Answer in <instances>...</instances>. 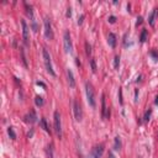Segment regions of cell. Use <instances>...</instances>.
I'll return each instance as SVG.
<instances>
[{"label": "cell", "mask_w": 158, "mask_h": 158, "mask_svg": "<svg viewBox=\"0 0 158 158\" xmlns=\"http://www.w3.org/2000/svg\"><path fill=\"white\" fill-rule=\"evenodd\" d=\"M85 94H87V100H88V104L90 105L92 107H95L96 106V101H95V92H94V88L93 85L89 83L85 84Z\"/></svg>", "instance_id": "1"}, {"label": "cell", "mask_w": 158, "mask_h": 158, "mask_svg": "<svg viewBox=\"0 0 158 158\" xmlns=\"http://www.w3.org/2000/svg\"><path fill=\"white\" fill-rule=\"evenodd\" d=\"M42 56H43V62H45V67L47 72L53 77H56V73L53 70V67H52V62H51V56L49 53L47 52V49H42Z\"/></svg>", "instance_id": "2"}, {"label": "cell", "mask_w": 158, "mask_h": 158, "mask_svg": "<svg viewBox=\"0 0 158 158\" xmlns=\"http://www.w3.org/2000/svg\"><path fill=\"white\" fill-rule=\"evenodd\" d=\"M53 126H55L57 136L62 137V122H61V115L58 111H55V114H53Z\"/></svg>", "instance_id": "3"}, {"label": "cell", "mask_w": 158, "mask_h": 158, "mask_svg": "<svg viewBox=\"0 0 158 158\" xmlns=\"http://www.w3.org/2000/svg\"><path fill=\"white\" fill-rule=\"evenodd\" d=\"M63 46H64L66 53H72V51H73V43H72L70 34L68 31H66L63 35Z\"/></svg>", "instance_id": "4"}, {"label": "cell", "mask_w": 158, "mask_h": 158, "mask_svg": "<svg viewBox=\"0 0 158 158\" xmlns=\"http://www.w3.org/2000/svg\"><path fill=\"white\" fill-rule=\"evenodd\" d=\"M43 27H45V36L47 40H52L53 38V30H52V25L49 22L48 19L43 20Z\"/></svg>", "instance_id": "5"}, {"label": "cell", "mask_w": 158, "mask_h": 158, "mask_svg": "<svg viewBox=\"0 0 158 158\" xmlns=\"http://www.w3.org/2000/svg\"><path fill=\"white\" fill-rule=\"evenodd\" d=\"M73 113H74V117L77 121H82L83 118V111H82V106L78 101L73 103Z\"/></svg>", "instance_id": "6"}, {"label": "cell", "mask_w": 158, "mask_h": 158, "mask_svg": "<svg viewBox=\"0 0 158 158\" xmlns=\"http://www.w3.org/2000/svg\"><path fill=\"white\" fill-rule=\"evenodd\" d=\"M104 153V146L103 145H99V146H95L94 148L92 149L90 154H89L88 158H101Z\"/></svg>", "instance_id": "7"}, {"label": "cell", "mask_w": 158, "mask_h": 158, "mask_svg": "<svg viewBox=\"0 0 158 158\" xmlns=\"http://www.w3.org/2000/svg\"><path fill=\"white\" fill-rule=\"evenodd\" d=\"M109 109L106 107V100H105V94L101 95V117L103 118H106L109 117Z\"/></svg>", "instance_id": "8"}, {"label": "cell", "mask_w": 158, "mask_h": 158, "mask_svg": "<svg viewBox=\"0 0 158 158\" xmlns=\"http://www.w3.org/2000/svg\"><path fill=\"white\" fill-rule=\"evenodd\" d=\"M21 25H22V37H24V42L25 43H28V32H30V30H28V26L26 24V21L22 20L21 21Z\"/></svg>", "instance_id": "9"}, {"label": "cell", "mask_w": 158, "mask_h": 158, "mask_svg": "<svg viewBox=\"0 0 158 158\" xmlns=\"http://www.w3.org/2000/svg\"><path fill=\"white\" fill-rule=\"evenodd\" d=\"M67 77H68V83H69L70 88H75V79H74V74L70 69H67Z\"/></svg>", "instance_id": "10"}, {"label": "cell", "mask_w": 158, "mask_h": 158, "mask_svg": "<svg viewBox=\"0 0 158 158\" xmlns=\"http://www.w3.org/2000/svg\"><path fill=\"white\" fill-rule=\"evenodd\" d=\"M25 121H26V122H30V124L36 122V121H37V116H36L35 111H31L30 114H27L26 116H25Z\"/></svg>", "instance_id": "11"}, {"label": "cell", "mask_w": 158, "mask_h": 158, "mask_svg": "<svg viewBox=\"0 0 158 158\" xmlns=\"http://www.w3.org/2000/svg\"><path fill=\"white\" fill-rule=\"evenodd\" d=\"M157 15H158V9L154 8V9L152 10V13L149 14V16H148V21H149V25H151V26H153V25H154V21H156Z\"/></svg>", "instance_id": "12"}, {"label": "cell", "mask_w": 158, "mask_h": 158, "mask_svg": "<svg viewBox=\"0 0 158 158\" xmlns=\"http://www.w3.org/2000/svg\"><path fill=\"white\" fill-rule=\"evenodd\" d=\"M107 43L111 48H114L115 46H116V37H115L114 34H109L107 35Z\"/></svg>", "instance_id": "13"}, {"label": "cell", "mask_w": 158, "mask_h": 158, "mask_svg": "<svg viewBox=\"0 0 158 158\" xmlns=\"http://www.w3.org/2000/svg\"><path fill=\"white\" fill-rule=\"evenodd\" d=\"M114 148L116 149V151H118L121 148V140H120V137H115V145H114Z\"/></svg>", "instance_id": "14"}, {"label": "cell", "mask_w": 158, "mask_h": 158, "mask_svg": "<svg viewBox=\"0 0 158 158\" xmlns=\"http://www.w3.org/2000/svg\"><path fill=\"white\" fill-rule=\"evenodd\" d=\"M35 103H36V105L37 106H42L43 105V99H42V96H36L35 98Z\"/></svg>", "instance_id": "15"}, {"label": "cell", "mask_w": 158, "mask_h": 158, "mask_svg": "<svg viewBox=\"0 0 158 158\" xmlns=\"http://www.w3.org/2000/svg\"><path fill=\"white\" fill-rule=\"evenodd\" d=\"M8 134H9V136H10V138H13V140L16 138V134H15V131H14L13 127H9V128H8Z\"/></svg>", "instance_id": "16"}, {"label": "cell", "mask_w": 158, "mask_h": 158, "mask_svg": "<svg viewBox=\"0 0 158 158\" xmlns=\"http://www.w3.org/2000/svg\"><path fill=\"white\" fill-rule=\"evenodd\" d=\"M118 67H120V57L116 56L114 58V68L115 69H118Z\"/></svg>", "instance_id": "17"}, {"label": "cell", "mask_w": 158, "mask_h": 158, "mask_svg": "<svg viewBox=\"0 0 158 158\" xmlns=\"http://www.w3.org/2000/svg\"><path fill=\"white\" fill-rule=\"evenodd\" d=\"M41 125H42V127H43V130L46 132H49V128L47 126V122H46V118H41Z\"/></svg>", "instance_id": "18"}, {"label": "cell", "mask_w": 158, "mask_h": 158, "mask_svg": "<svg viewBox=\"0 0 158 158\" xmlns=\"http://www.w3.org/2000/svg\"><path fill=\"white\" fill-rule=\"evenodd\" d=\"M47 156H48V158H53V147H52V145H49L47 147Z\"/></svg>", "instance_id": "19"}, {"label": "cell", "mask_w": 158, "mask_h": 158, "mask_svg": "<svg viewBox=\"0 0 158 158\" xmlns=\"http://www.w3.org/2000/svg\"><path fill=\"white\" fill-rule=\"evenodd\" d=\"M85 52H87V55L88 56H90V53H92V47H90V45L88 43V42H85Z\"/></svg>", "instance_id": "20"}, {"label": "cell", "mask_w": 158, "mask_h": 158, "mask_svg": "<svg viewBox=\"0 0 158 158\" xmlns=\"http://www.w3.org/2000/svg\"><path fill=\"white\" fill-rule=\"evenodd\" d=\"M146 40H147V31L143 30L142 34H141V42H145Z\"/></svg>", "instance_id": "21"}, {"label": "cell", "mask_w": 158, "mask_h": 158, "mask_svg": "<svg viewBox=\"0 0 158 158\" xmlns=\"http://www.w3.org/2000/svg\"><path fill=\"white\" fill-rule=\"evenodd\" d=\"M90 64H92V70H93V73H95V72H96V64H95V59H92V61H90Z\"/></svg>", "instance_id": "22"}, {"label": "cell", "mask_w": 158, "mask_h": 158, "mask_svg": "<svg viewBox=\"0 0 158 158\" xmlns=\"http://www.w3.org/2000/svg\"><path fill=\"white\" fill-rule=\"evenodd\" d=\"M149 116H151V110H148V111H147V113L145 114V120L148 121V120H149Z\"/></svg>", "instance_id": "23"}, {"label": "cell", "mask_w": 158, "mask_h": 158, "mask_svg": "<svg viewBox=\"0 0 158 158\" xmlns=\"http://www.w3.org/2000/svg\"><path fill=\"white\" fill-rule=\"evenodd\" d=\"M115 21H116V17H115V16H110V17H109V22H111V24H114Z\"/></svg>", "instance_id": "24"}, {"label": "cell", "mask_w": 158, "mask_h": 158, "mask_svg": "<svg viewBox=\"0 0 158 158\" xmlns=\"http://www.w3.org/2000/svg\"><path fill=\"white\" fill-rule=\"evenodd\" d=\"M151 55L153 56V58H154V61H157V59H158V55H157V53L154 52V51H152V52H151Z\"/></svg>", "instance_id": "25"}, {"label": "cell", "mask_w": 158, "mask_h": 158, "mask_svg": "<svg viewBox=\"0 0 158 158\" xmlns=\"http://www.w3.org/2000/svg\"><path fill=\"white\" fill-rule=\"evenodd\" d=\"M142 16H140V17H137V22H136V25H137V26H138V25H141L142 24Z\"/></svg>", "instance_id": "26"}, {"label": "cell", "mask_w": 158, "mask_h": 158, "mask_svg": "<svg viewBox=\"0 0 158 158\" xmlns=\"http://www.w3.org/2000/svg\"><path fill=\"white\" fill-rule=\"evenodd\" d=\"M83 19H84V15H82V16L78 19V25H82V24H83Z\"/></svg>", "instance_id": "27"}, {"label": "cell", "mask_w": 158, "mask_h": 158, "mask_svg": "<svg viewBox=\"0 0 158 158\" xmlns=\"http://www.w3.org/2000/svg\"><path fill=\"white\" fill-rule=\"evenodd\" d=\"M70 15H72V11H70V8H69V9H67V14H66V16H67V17H70Z\"/></svg>", "instance_id": "28"}, {"label": "cell", "mask_w": 158, "mask_h": 158, "mask_svg": "<svg viewBox=\"0 0 158 158\" xmlns=\"http://www.w3.org/2000/svg\"><path fill=\"white\" fill-rule=\"evenodd\" d=\"M109 158H115V156H114V153H113V152H110V153H109Z\"/></svg>", "instance_id": "29"}, {"label": "cell", "mask_w": 158, "mask_h": 158, "mask_svg": "<svg viewBox=\"0 0 158 158\" xmlns=\"http://www.w3.org/2000/svg\"><path fill=\"white\" fill-rule=\"evenodd\" d=\"M154 103L158 104V96H156V100H154Z\"/></svg>", "instance_id": "30"}]
</instances>
